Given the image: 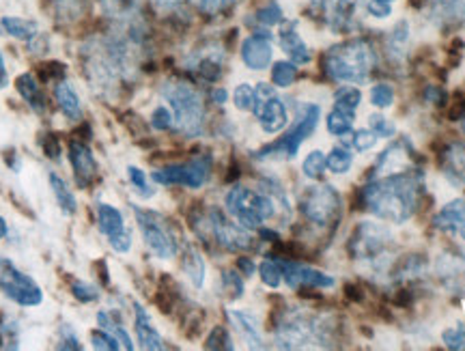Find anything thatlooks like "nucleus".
I'll list each match as a JSON object with an SVG mask.
<instances>
[{
	"instance_id": "1",
	"label": "nucleus",
	"mask_w": 465,
	"mask_h": 351,
	"mask_svg": "<svg viewBox=\"0 0 465 351\" xmlns=\"http://www.w3.org/2000/svg\"><path fill=\"white\" fill-rule=\"evenodd\" d=\"M424 192V175L418 168L375 177L362 186V203L383 222L403 225L414 218Z\"/></svg>"
},
{
	"instance_id": "2",
	"label": "nucleus",
	"mask_w": 465,
	"mask_h": 351,
	"mask_svg": "<svg viewBox=\"0 0 465 351\" xmlns=\"http://www.w3.org/2000/svg\"><path fill=\"white\" fill-rule=\"evenodd\" d=\"M377 63L380 56L375 45L364 37H353L325 52L322 67L330 80L341 85H364L375 72Z\"/></svg>"
},
{
	"instance_id": "3",
	"label": "nucleus",
	"mask_w": 465,
	"mask_h": 351,
	"mask_svg": "<svg viewBox=\"0 0 465 351\" xmlns=\"http://www.w3.org/2000/svg\"><path fill=\"white\" fill-rule=\"evenodd\" d=\"M349 255L364 267L369 276L373 274H386L391 270L394 255H397V242L392 231L386 225L373 220L360 222L358 229L349 239Z\"/></svg>"
},
{
	"instance_id": "4",
	"label": "nucleus",
	"mask_w": 465,
	"mask_h": 351,
	"mask_svg": "<svg viewBox=\"0 0 465 351\" xmlns=\"http://www.w3.org/2000/svg\"><path fill=\"white\" fill-rule=\"evenodd\" d=\"M162 97L166 99L174 116V132L185 138H196L205 127V102L192 82L185 80H166L162 85Z\"/></svg>"
},
{
	"instance_id": "5",
	"label": "nucleus",
	"mask_w": 465,
	"mask_h": 351,
	"mask_svg": "<svg viewBox=\"0 0 465 351\" xmlns=\"http://www.w3.org/2000/svg\"><path fill=\"white\" fill-rule=\"evenodd\" d=\"M226 212L237 225L248 231H259L278 212V201L267 190H252L248 186H232L224 196Z\"/></svg>"
},
{
	"instance_id": "6",
	"label": "nucleus",
	"mask_w": 465,
	"mask_h": 351,
	"mask_svg": "<svg viewBox=\"0 0 465 351\" xmlns=\"http://www.w3.org/2000/svg\"><path fill=\"white\" fill-rule=\"evenodd\" d=\"M274 341L281 349H302L315 343L330 345L328 319L312 317L306 313H287L278 321Z\"/></svg>"
},
{
	"instance_id": "7",
	"label": "nucleus",
	"mask_w": 465,
	"mask_h": 351,
	"mask_svg": "<svg viewBox=\"0 0 465 351\" xmlns=\"http://www.w3.org/2000/svg\"><path fill=\"white\" fill-rule=\"evenodd\" d=\"M319 119H322V108L317 104H304L300 108L298 119H295L291 130L274 143L265 145L263 149L257 151V160H293L300 154V147L304 140L315 134Z\"/></svg>"
},
{
	"instance_id": "8",
	"label": "nucleus",
	"mask_w": 465,
	"mask_h": 351,
	"mask_svg": "<svg viewBox=\"0 0 465 351\" xmlns=\"http://www.w3.org/2000/svg\"><path fill=\"white\" fill-rule=\"evenodd\" d=\"M134 216H136L138 229L143 233L149 253L162 261L174 259L179 253V242L164 216L143 207H134Z\"/></svg>"
},
{
	"instance_id": "9",
	"label": "nucleus",
	"mask_w": 465,
	"mask_h": 351,
	"mask_svg": "<svg viewBox=\"0 0 465 351\" xmlns=\"http://www.w3.org/2000/svg\"><path fill=\"white\" fill-rule=\"evenodd\" d=\"M341 205V195L334 190V186H308L300 195L302 216L319 229H328L330 225L339 222Z\"/></svg>"
},
{
	"instance_id": "10",
	"label": "nucleus",
	"mask_w": 465,
	"mask_h": 351,
	"mask_svg": "<svg viewBox=\"0 0 465 351\" xmlns=\"http://www.w3.org/2000/svg\"><path fill=\"white\" fill-rule=\"evenodd\" d=\"M201 220L207 229L203 236H212L220 248L229 250V253H252L257 248V239L252 233L237 225L235 220L226 218L220 209H209L207 214H203Z\"/></svg>"
},
{
	"instance_id": "11",
	"label": "nucleus",
	"mask_w": 465,
	"mask_h": 351,
	"mask_svg": "<svg viewBox=\"0 0 465 351\" xmlns=\"http://www.w3.org/2000/svg\"><path fill=\"white\" fill-rule=\"evenodd\" d=\"M0 294L25 308H35L44 302L42 286L7 256H0Z\"/></svg>"
},
{
	"instance_id": "12",
	"label": "nucleus",
	"mask_w": 465,
	"mask_h": 351,
	"mask_svg": "<svg viewBox=\"0 0 465 351\" xmlns=\"http://www.w3.org/2000/svg\"><path fill=\"white\" fill-rule=\"evenodd\" d=\"M209 173H212V157L199 155L188 162L168 164L164 168L151 173V179L158 186H185L190 190H199L207 184Z\"/></svg>"
},
{
	"instance_id": "13",
	"label": "nucleus",
	"mask_w": 465,
	"mask_h": 351,
	"mask_svg": "<svg viewBox=\"0 0 465 351\" xmlns=\"http://www.w3.org/2000/svg\"><path fill=\"white\" fill-rule=\"evenodd\" d=\"M252 113L257 116L261 130L265 134H278L287 127L289 123V110L284 102L278 97L276 86L267 85V82H259L254 86V106Z\"/></svg>"
},
{
	"instance_id": "14",
	"label": "nucleus",
	"mask_w": 465,
	"mask_h": 351,
	"mask_svg": "<svg viewBox=\"0 0 465 351\" xmlns=\"http://www.w3.org/2000/svg\"><path fill=\"white\" fill-rule=\"evenodd\" d=\"M95 214H97V229H100L102 236L108 239L110 248L119 255L130 253L132 231L127 229L124 214L110 203H97Z\"/></svg>"
},
{
	"instance_id": "15",
	"label": "nucleus",
	"mask_w": 465,
	"mask_h": 351,
	"mask_svg": "<svg viewBox=\"0 0 465 351\" xmlns=\"http://www.w3.org/2000/svg\"><path fill=\"white\" fill-rule=\"evenodd\" d=\"M242 63L250 72H265L274 63V33L267 28H254L240 45Z\"/></svg>"
},
{
	"instance_id": "16",
	"label": "nucleus",
	"mask_w": 465,
	"mask_h": 351,
	"mask_svg": "<svg viewBox=\"0 0 465 351\" xmlns=\"http://www.w3.org/2000/svg\"><path fill=\"white\" fill-rule=\"evenodd\" d=\"M224 63H226V52L223 50V45L209 44L205 48L192 50L188 61H185V67H188L192 74H196V78L213 85V82L223 78Z\"/></svg>"
},
{
	"instance_id": "17",
	"label": "nucleus",
	"mask_w": 465,
	"mask_h": 351,
	"mask_svg": "<svg viewBox=\"0 0 465 351\" xmlns=\"http://www.w3.org/2000/svg\"><path fill=\"white\" fill-rule=\"evenodd\" d=\"M281 266L282 280L287 283L291 291L300 289H332L336 280L330 274H323L315 270V267L302 266V263L287 261V259H276Z\"/></svg>"
},
{
	"instance_id": "18",
	"label": "nucleus",
	"mask_w": 465,
	"mask_h": 351,
	"mask_svg": "<svg viewBox=\"0 0 465 351\" xmlns=\"http://www.w3.org/2000/svg\"><path fill=\"white\" fill-rule=\"evenodd\" d=\"M411 157H414V147H411L410 140L407 138L394 140V143L388 145V147L383 149V154L377 157L375 173L371 175V179L407 171V168H411Z\"/></svg>"
},
{
	"instance_id": "19",
	"label": "nucleus",
	"mask_w": 465,
	"mask_h": 351,
	"mask_svg": "<svg viewBox=\"0 0 465 351\" xmlns=\"http://www.w3.org/2000/svg\"><path fill=\"white\" fill-rule=\"evenodd\" d=\"M278 45L281 50L287 55V58L295 65H308L312 61V50L311 45L306 44V39L302 37L298 22L295 20H284L281 26H278V35H276Z\"/></svg>"
},
{
	"instance_id": "20",
	"label": "nucleus",
	"mask_w": 465,
	"mask_h": 351,
	"mask_svg": "<svg viewBox=\"0 0 465 351\" xmlns=\"http://www.w3.org/2000/svg\"><path fill=\"white\" fill-rule=\"evenodd\" d=\"M69 162H72L74 177L78 188H89L100 177V164H97L95 155L89 149V145L80 143V140H72L69 143Z\"/></svg>"
},
{
	"instance_id": "21",
	"label": "nucleus",
	"mask_w": 465,
	"mask_h": 351,
	"mask_svg": "<svg viewBox=\"0 0 465 351\" xmlns=\"http://www.w3.org/2000/svg\"><path fill=\"white\" fill-rule=\"evenodd\" d=\"M440 283L449 294L465 297V255L463 253H446L435 263Z\"/></svg>"
},
{
	"instance_id": "22",
	"label": "nucleus",
	"mask_w": 465,
	"mask_h": 351,
	"mask_svg": "<svg viewBox=\"0 0 465 351\" xmlns=\"http://www.w3.org/2000/svg\"><path fill=\"white\" fill-rule=\"evenodd\" d=\"M433 226L441 233H449V236H459L465 242V198L446 203L433 216Z\"/></svg>"
},
{
	"instance_id": "23",
	"label": "nucleus",
	"mask_w": 465,
	"mask_h": 351,
	"mask_svg": "<svg viewBox=\"0 0 465 351\" xmlns=\"http://www.w3.org/2000/svg\"><path fill=\"white\" fill-rule=\"evenodd\" d=\"M134 330H136V338H138V343H141L143 349H147V351L164 349V341H162V335L158 332V327L153 326L149 313L144 311V306H141L138 302H134Z\"/></svg>"
},
{
	"instance_id": "24",
	"label": "nucleus",
	"mask_w": 465,
	"mask_h": 351,
	"mask_svg": "<svg viewBox=\"0 0 465 351\" xmlns=\"http://www.w3.org/2000/svg\"><path fill=\"white\" fill-rule=\"evenodd\" d=\"M0 33L7 35L11 39L25 41L28 45H33L35 41L42 37V31H39L37 22L28 20V17H20V15L0 17Z\"/></svg>"
},
{
	"instance_id": "25",
	"label": "nucleus",
	"mask_w": 465,
	"mask_h": 351,
	"mask_svg": "<svg viewBox=\"0 0 465 351\" xmlns=\"http://www.w3.org/2000/svg\"><path fill=\"white\" fill-rule=\"evenodd\" d=\"M441 168L446 179L459 190H465V145L452 143L441 154Z\"/></svg>"
},
{
	"instance_id": "26",
	"label": "nucleus",
	"mask_w": 465,
	"mask_h": 351,
	"mask_svg": "<svg viewBox=\"0 0 465 351\" xmlns=\"http://www.w3.org/2000/svg\"><path fill=\"white\" fill-rule=\"evenodd\" d=\"M54 102L56 106L61 108V113L65 115V119L69 121H80L83 119V102H80L78 91L74 89V85L65 78L54 82Z\"/></svg>"
},
{
	"instance_id": "27",
	"label": "nucleus",
	"mask_w": 465,
	"mask_h": 351,
	"mask_svg": "<svg viewBox=\"0 0 465 351\" xmlns=\"http://www.w3.org/2000/svg\"><path fill=\"white\" fill-rule=\"evenodd\" d=\"M429 9L438 26L465 25V0H429Z\"/></svg>"
},
{
	"instance_id": "28",
	"label": "nucleus",
	"mask_w": 465,
	"mask_h": 351,
	"mask_svg": "<svg viewBox=\"0 0 465 351\" xmlns=\"http://www.w3.org/2000/svg\"><path fill=\"white\" fill-rule=\"evenodd\" d=\"M15 89H17V93H20V97L25 99L28 106H31L33 113L44 115L45 110H48V102H45L42 85H39V80L35 78V74L26 72V74L17 75Z\"/></svg>"
},
{
	"instance_id": "29",
	"label": "nucleus",
	"mask_w": 465,
	"mask_h": 351,
	"mask_svg": "<svg viewBox=\"0 0 465 351\" xmlns=\"http://www.w3.org/2000/svg\"><path fill=\"white\" fill-rule=\"evenodd\" d=\"M231 324L235 326V330L240 332V336L248 343V347L252 349H263V335H261L259 321L254 319V315L246 311H229Z\"/></svg>"
},
{
	"instance_id": "30",
	"label": "nucleus",
	"mask_w": 465,
	"mask_h": 351,
	"mask_svg": "<svg viewBox=\"0 0 465 351\" xmlns=\"http://www.w3.org/2000/svg\"><path fill=\"white\" fill-rule=\"evenodd\" d=\"M182 270H183L185 276H188L192 286H196V289H203V285H205V276H207L205 259H203V255L192 244L183 246Z\"/></svg>"
},
{
	"instance_id": "31",
	"label": "nucleus",
	"mask_w": 465,
	"mask_h": 351,
	"mask_svg": "<svg viewBox=\"0 0 465 351\" xmlns=\"http://www.w3.org/2000/svg\"><path fill=\"white\" fill-rule=\"evenodd\" d=\"M102 14L121 25H134V17L138 15V0H97Z\"/></svg>"
},
{
	"instance_id": "32",
	"label": "nucleus",
	"mask_w": 465,
	"mask_h": 351,
	"mask_svg": "<svg viewBox=\"0 0 465 351\" xmlns=\"http://www.w3.org/2000/svg\"><path fill=\"white\" fill-rule=\"evenodd\" d=\"M48 179H50L52 195H54L58 207H61V212L65 216H74L75 212H78V198H75L74 190L69 188L67 181L63 177H58L56 173H50Z\"/></svg>"
},
{
	"instance_id": "33",
	"label": "nucleus",
	"mask_w": 465,
	"mask_h": 351,
	"mask_svg": "<svg viewBox=\"0 0 465 351\" xmlns=\"http://www.w3.org/2000/svg\"><path fill=\"white\" fill-rule=\"evenodd\" d=\"M254 20V28H267V31H272V28L281 26L284 20H287V15H284L282 11V5L278 3V0H267V3L261 5V7L254 11L252 15Z\"/></svg>"
},
{
	"instance_id": "34",
	"label": "nucleus",
	"mask_w": 465,
	"mask_h": 351,
	"mask_svg": "<svg viewBox=\"0 0 465 351\" xmlns=\"http://www.w3.org/2000/svg\"><path fill=\"white\" fill-rule=\"evenodd\" d=\"M353 121H356V113H349V110L342 108H332V113L325 116V127L332 136H347L353 130Z\"/></svg>"
},
{
	"instance_id": "35",
	"label": "nucleus",
	"mask_w": 465,
	"mask_h": 351,
	"mask_svg": "<svg viewBox=\"0 0 465 351\" xmlns=\"http://www.w3.org/2000/svg\"><path fill=\"white\" fill-rule=\"evenodd\" d=\"M97 326H100L102 330L110 332V335H113L116 341H119L121 349H127V351L134 349V341H132L130 332H127L125 327L121 326V321H114L113 313H108V311L97 313Z\"/></svg>"
},
{
	"instance_id": "36",
	"label": "nucleus",
	"mask_w": 465,
	"mask_h": 351,
	"mask_svg": "<svg viewBox=\"0 0 465 351\" xmlns=\"http://www.w3.org/2000/svg\"><path fill=\"white\" fill-rule=\"evenodd\" d=\"M325 166H328V171L334 175H347L353 166L351 149L336 145V147L330 149V154L325 155Z\"/></svg>"
},
{
	"instance_id": "37",
	"label": "nucleus",
	"mask_w": 465,
	"mask_h": 351,
	"mask_svg": "<svg viewBox=\"0 0 465 351\" xmlns=\"http://www.w3.org/2000/svg\"><path fill=\"white\" fill-rule=\"evenodd\" d=\"M298 80V65L291 63L289 58L287 61H276L272 63V85L276 89H289V86L295 85Z\"/></svg>"
},
{
	"instance_id": "38",
	"label": "nucleus",
	"mask_w": 465,
	"mask_h": 351,
	"mask_svg": "<svg viewBox=\"0 0 465 351\" xmlns=\"http://www.w3.org/2000/svg\"><path fill=\"white\" fill-rule=\"evenodd\" d=\"M196 14L207 15V17H218L229 14L235 7L237 0H185Z\"/></svg>"
},
{
	"instance_id": "39",
	"label": "nucleus",
	"mask_w": 465,
	"mask_h": 351,
	"mask_svg": "<svg viewBox=\"0 0 465 351\" xmlns=\"http://www.w3.org/2000/svg\"><path fill=\"white\" fill-rule=\"evenodd\" d=\"M332 97L336 108L349 110V113H356L360 104H362V91L356 85H341Z\"/></svg>"
},
{
	"instance_id": "40",
	"label": "nucleus",
	"mask_w": 465,
	"mask_h": 351,
	"mask_svg": "<svg viewBox=\"0 0 465 351\" xmlns=\"http://www.w3.org/2000/svg\"><path fill=\"white\" fill-rule=\"evenodd\" d=\"M369 99H371V104H373L375 108L386 110V108L394 106V99H397V91H394V86L388 85V82H377V85L371 86Z\"/></svg>"
},
{
	"instance_id": "41",
	"label": "nucleus",
	"mask_w": 465,
	"mask_h": 351,
	"mask_svg": "<svg viewBox=\"0 0 465 351\" xmlns=\"http://www.w3.org/2000/svg\"><path fill=\"white\" fill-rule=\"evenodd\" d=\"M325 171H328V166H325V155L323 151H311V154L306 155V160L302 162V173H304L306 179L311 181H319L323 179Z\"/></svg>"
},
{
	"instance_id": "42",
	"label": "nucleus",
	"mask_w": 465,
	"mask_h": 351,
	"mask_svg": "<svg viewBox=\"0 0 465 351\" xmlns=\"http://www.w3.org/2000/svg\"><path fill=\"white\" fill-rule=\"evenodd\" d=\"M127 179H130L134 192H136L141 198H151L155 196V188H151L149 177L144 175L143 168L138 166H127Z\"/></svg>"
},
{
	"instance_id": "43",
	"label": "nucleus",
	"mask_w": 465,
	"mask_h": 351,
	"mask_svg": "<svg viewBox=\"0 0 465 351\" xmlns=\"http://www.w3.org/2000/svg\"><path fill=\"white\" fill-rule=\"evenodd\" d=\"M259 276H261V283H263L265 286H270V289H278V286L282 285V272H281V266H278L276 259H265L263 263H261Z\"/></svg>"
},
{
	"instance_id": "44",
	"label": "nucleus",
	"mask_w": 465,
	"mask_h": 351,
	"mask_svg": "<svg viewBox=\"0 0 465 351\" xmlns=\"http://www.w3.org/2000/svg\"><path fill=\"white\" fill-rule=\"evenodd\" d=\"M232 104H235V108L242 110V113H252L254 86L248 85V82L237 85L235 91H232Z\"/></svg>"
},
{
	"instance_id": "45",
	"label": "nucleus",
	"mask_w": 465,
	"mask_h": 351,
	"mask_svg": "<svg viewBox=\"0 0 465 351\" xmlns=\"http://www.w3.org/2000/svg\"><path fill=\"white\" fill-rule=\"evenodd\" d=\"M223 291L231 300H242L243 297V278L235 270L223 272Z\"/></svg>"
},
{
	"instance_id": "46",
	"label": "nucleus",
	"mask_w": 465,
	"mask_h": 351,
	"mask_svg": "<svg viewBox=\"0 0 465 351\" xmlns=\"http://www.w3.org/2000/svg\"><path fill=\"white\" fill-rule=\"evenodd\" d=\"M377 143H380V136L371 130V127H366V130H358L353 132L351 136V147L358 151V154H366V151L375 149Z\"/></svg>"
},
{
	"instance_id": "47",
	"label": "nucleus",
	"mask_w": 465,
	"mask_h": 351,
	"mask_svg": "<svg viewBox=\"0 0 465 351\" xmlns=\"http://www.w3.org/2000/svg\"><path fill=\"white\" fill-rule=\"evenodd\" d=\"M441 341L452 351H461L465 349V324H457L452 327H446L441 332Z\"/></svg>"
},
{
	"instance_id": "48",
	"label": "nucleus",
	"mask_w": 465,
	"mask_h": 351,
	"mask_svg": "<svg viewBox=\"0 0 465 351\" xmlns=\"http://www.w3.org/2000/svg\"><path fill=\"white\" fill-rule=\"evenodd\" d=\"M72 294L78 302L83 304H91V302H97L100 300V289L97 286H93L91 283H84V280H74L72 283Z\"/></svg>"
},
{
	"instance_id": "49",
	"label": "nucleus",
	"mask_w": 465,
	"mask_h": 351,
	"mask_svg": "<svg viewBox=\"0 0 465 351\" xmlns=\"http://www.w3.org/2000/svg\"><path fill=\"white\" fill-rule=\"evenodd\" d=\"M369 127L380 138H392L394 134H397V125H394V123L388 119V116H383L381 113H375L369 116Z\"/></svg>"
},
{
	"instance_id": "50",
	"label": "nucleus",
	"mask_w": 465,
	"mask_h": 351,
	"mask_svg": "<svg viewBox=\"0 0 465 351\" xmlns=\"http://www.w3.org/2000/svg\"><path fill=\"white\" fill-rule=\"evenodd\" d=\"M17 326L9 317H3L0 321V349H17Z\"/></svg>"
},
{
	"instance_id": "51",
	"label": "nucleus",
	"mask_w": 465,
	"mask_h": 351,
	"mask_svg": "<svg viewBox=\"0 0 465 351\" xmlns=\"http://www.w3.org/2000/svg\"><path fill=\"white\" fill-rule=\"evenodd\" d=\"M58 349H69V351H83V343H80L78 335L74 332V327L69 324H63L58 330Z\"/></svg>"
},
{
	"instance_id": "52",
	"label": "nucleus",
	"mask_w": 465,
	"mask_h": 351,
	"mask_svg": "<svg viewBox=\"0 0 465 351\" xmlns=\"http://www.w3.org/2000/svg\"><path fill=\"white\" fill-rule=\"evenodd\" d=\"M151 127L158 132H168L174 127V116L173 110H168L166 106H158L151 113Z\"/></svg>"
},
{
	"instance_id": "53",
	"label": "nucleus",
	"mask_w": 465,
	"mask_h": 351,
	"mask_svg": "<svg viewBox=\"0 0 465 351\" xmlns=\"http://www.w3.org/2000/svg\"><path fill=\"white\" fill-rule=\"evenodd\" d=\"M207 349H232L235 345H232L229 332H226L224 326H216L212 332H209L207 336Z\"/></svg>"
},
{
	"instance_id": "54",
	"label": "nucleus",
	"mask_w": 465,
	"mask_h": 351,
	"mask_svg": "<svg viewBox=\"0 0 465 351\" xmlns=\"http://www.w3.org/2000/svg\"><path fill=\"white\" fill-rule=\"evenodd\" d=\"M91 345H93V349H104V351L121 349L119 341H116V338L110 335V332L102 330V327H100V330L91 332Z\"/></svg>"
},
{
	"instance_id": "55",
	"label": "nucleus",
	"mask_w": 465,
	"mask_h": 351,
	"mask_svg": "<svg viewBox=\"0 0 465 351\" xmlns=\"http://www.w3.org/2000/svg\"><path fill=\"white\" fill-rule=\"evenodd\" d=\"M424 99H427V102L435 104V106H444L446 99H449V95H446V91L441 89V86L429 85L427 89H424Z\"/></svg>"
},
{
	"instance_id": "56",
	"label": "nucleus",
	"mask_w": 465,
	"mask_h": 351,
	"mask_svg": "<svg viewBox=\"0 0 465 351\" xmlns=\"http://www.w3.org/2000/svg\"><path fill=\"white\" fill-rule=\"evenodd\" d=\"M237 270H240L243 276H254V272H257L259 267L254 266V261L250 259V256H240V259H237Z\"/></svg>"
},
{
	"instance_id": "57",
	"label": "nucleus",
	"mask_w": 465,
	"mask_h": 351,
	"mask_svg": "<svg viewBox=\"0 0 465 351\" xmlns=\"http://www.w3.org/2000/svg\"><path fill=\"white\" fill-rule=\"evenodd\" d=\"M212 99L218 104V106H223V104L229 102V91H226L224 86H218V89L212 91Z\"/></svg>"
},
{
	"instance_id": "58",
	"label": "nucleus",
	"mask_w": 465,
	"mask_h": 351,
	"mask_svg": "<svg viewBox=\"0 0 465 351\" xmlns=\"http://www.w3.org/2000/svg\"><path fill=\"white\" fill-rule=\"evenodd\" d=\"M9 85V74H7V65H5V56L0 52V91Z\"/></svg>"
},
{
	"instance_id": "59",
	"label": "nucleus",
	"mask_w": 465,
	"mask_h": 351,
	"mask_svg": "<svg viewBox=\"0 0 465 351\" xmlns=\"http://www.w3.org/2000/svg\"><path fill=\"white\" fill-rule=\"evenodd\" d=\"M9 236V226H7V220L3 218V216H0V239H5Z\"/></svg>"
},
{
	"instance_id": "60",
	"label": "nucleus",
	"mask_w": 465,
	"mask_h": 351,
	"mask_svg": "<svg viewBox=\"0 0 465 351\" xmlns=\"http://www.w3.org/2000/svg\"><path fill=\"white\" fill-rule=\"evenodd\" d=\"M380 3H386V5H397V0H380Z\"/></svg>"
},
{
	"instance_id": "61",
	"label": "nucleus",
	"mask_w": 465,
	"mask_h": 351,
	"mask_svg": "<svg viewBox=\"0 0 465 351\" xmlns=\"http://www.w3.org/2000/svg\"><path fill=\"white\" fill-rule=\"evenodd\" d=\"M461 121H463V132H465V116H463V119H461Z\"/></svg>"
}]
</instances>
